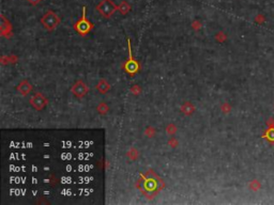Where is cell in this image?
I'll list each match as a JSON object with an SVG mask.
<instances>
[{
  "label": "cell",
  "mask_w": 274,
  "mask_h": 205,
  "mask_svg": "<svg viewBox=\"0 0 274 205\" xmlns=\"http://www.w3.org/2000/svg\"><path fill=\"white\" fill-rule=\"evenodd\" d=\"M136 187L147 199L151 200L165 187V183L153 170L142 173L136 182Z\"/></svg>",
  "instance_id": "cell-1"
},
{
  "label": "cell",
  "mask_w": 274,
  "mask_h": 205,
  "mask_svg": "<svg viewBox=\"0 0 274 205\" xmlns=\"http://www.w3.org/2000/svg\"><path fill=\"white\" fill-rule=\"evenodd\" d=\"M86 12H87V7H82V17L74 24V30L82 36H85L93 29V24H92L90 21H88V18L86 17Z\"/></svg>",
  "instance_id": "cell-2"
},
{
  "label": "cell",
  "mask_w": 274,
  "mask_h": 205,
  "mask_svg": "<svg viewBox=\"0 0 274 205\" xmlns=\"http://www.w3.org/2000/svg\"><path fill=\"white\" fill-rule=\"evenodd\" d=\"M127 48H129V59L125 61V63L123 64V69L127 72V74L131 76H134L135 74L138 73L140 69V65L137 62V60L134 59L132 52V45H131V40L127 37Z\"/></svg>",
  "instance_id": "cell-3"
},
{
  "label": "cell",
  "mask_w": 274,
  "mask_h": 205,
  "mask_svg": "<svg viewBox=\"0 0 274 205\" xmlns=\"http://www.w3.org/2000/svg\"><path fill=\"white\" fill-rule=\"evenodd\" d=\"M41 24L47 31H52L57 28L60 24V17L54 11L49 10L45 13L41 18Z\"/></svg>",
  "instance_id": "cell-4"
},
{
  "label": "cell",
  "mask_w": 274,
  "mask_h": 205,
  "mask_svg": "<svg viewBox=\"0 0 274 205\" xmlns=\"http://www.w3.org/2000/svg\"><path fill=\"white\" fill-rule=\"evenodd\" d=\"M97 11L105 18H110L115 12L118 11V7L112 0H101L97 6Z\"/></svg>",
  "instance_id": "cell-5"
},
{
  "label": "cell",
  "mask_w": 274,
  "mask_h": 205,
  "mask_svg": "<svg viewBox=\"0 0 274 205\" xmlns=\"http://www.w3.org/2000/svg\"><path fill=\"white\" fill-rule=\"evenodd\" d=\"M31 106L37 111L43 110L45 107L48 105V99L46 98V96L43 95L41 92H36L29 99Z\"/></svg>",
  "instance_id": "cell-6"
},
{
  "label": "cell",
  "mask_w": 274,
  "mask_h": 205,
  "mask_svg": "<svg viewBox=\"0 0 274 205\" xmlns=\"http://www.w3.org/2000/svg\"><path fill=\"white\" fill-rule=\"evenodd\" d=\"M71 92L77 97V98H82V97L86 96L88 94V92H89V87H88L82 79H79V80H77L72 86Z\"/></svg>",
  "instance_id": "cell-7"
},
{
  "label": "cell",
  "mask_w": 274,
  "mask_h": 205,
  "mask_svg": "<svg viewBox=\"0 0 274 205\" xmlns=\"http://www.w3.org/2000/svg\"><path fill=\"white\" fill-rule=\"evenodd\" d=\"M31 90H32V86H31V83L27 80V79L22 80L18 83V86L16 87V91L18 92V93H21L22 95H24V96L28 95L30 92H31Z\"/></svg>",
  "instance_id": "cell-8"
},
{
  "label": "cell",
  "mask_w": 274,
  "mask_h": 205,
  "mask_svg": "<svg viewBox=\"0 0 274 205\" xmlns=\"http://www.w3.org/2000/svg\"><path fill=\"white\" fill-rule=\"evenodd\" d=\"M97 90L100 92L101 94H106L107 92L110 90V84L107 82L106 79L101 78L99 80V82L97 83Z\"/></svg>",
  "instance_id": "cell-9"
},
{
  "label": "cell",
  "mask_w": 274,
  "mask_h": 205,
  "mask_svg": "<svg viewBox=\"0 0 274 205\" xmlns=\"http://www.w3.org/2000/svg\"><path fill=\"white\" fill-rule=\"evenodd\" d=\"M0 30H1V34L4 36H7V34H10L12 30L11 24H10L9 21H7V18L3 15H1V28H0Z\"/></svg>",
  "instance_id": "cell-10"
},
{
  "label": "cell",
  "mask_w": 274,
  "mask_h": 205,
  "mask_svg": "<svg viewBox=\"0 0 274 205\" xmlns=\"http://www.w3.org/2000/svg\"><path fill=\"white\" fill-rule=\"evenodd\" d=\"M131 9H132V7H131V4L127 1H125V0L124 1H122L121 3L118 6V11H119L120 14H122V15H127L131 11Z\"/></svg>",
  "instance_id": "cell-11"
},
{
  "label": "cell",
  "mask_w": 274,
  "mask_h": 205,
  "mask_svg": "<svg viewBox=\"0 0 274 205\" xmlns=\"http://www.w3.org/2000/svg\"><path fill=\"white\" fill-rule=\"evenodd\" d=\"M181 110H182L183 113L188 116V114H192L193 112H194L195 108H194V106L191 104V102H185V104L181 107Z\"/></svg>",
  "instance_id": "cell-12"
},
{
  "label": "cell",
  "mask_w": 274,
  "mask_h": 205,
  "mask_svg": "<svg viewBox=\"0 0 274 205\" xmlns=\"http://www.w3.org/2000/svg\"><path fill=\"white\" fill-rule=\"evenodd\" d=\"M97 112H99L100 114H106L107 112H108L109 108H108V106L105 104V102H101V104L97 106Z\"/></svg>",
  "instance_id": "cell-13"
},
{
  "label": "cell",
  "mask_w": 274,
  "mask_h": 205,
  "mask_svg": "<svg viewBox=\"0 0 274 205\" xmlns=\"http://www.w3.org/2000/svg\"><path fill=\"white\" fill-rule=\"evenodd\" d=\"M166 131H167L168 135H173V134H176V131H177V127H176L173 124H169L167 127H166Z\"/></svg>",
  "instance_id": "cell-14"
},
{
  "label": "cell",
  "mask_w": 274,
  "mask_h": 205,
  "mask_svg": "<svg viewBox=\"0 0 274 205\" xmlns=\"http://www.w3.org/2000/svg\"><path fill=\"white\" fill-rule=\"evenodd\" d=\"M193 28H194L195 30H198L200 29V27H202V25H200V21H195L194 22H193Z\"/></svg>",
  "instance_id": "cell-15"
},
{
  "label": "cell",
  "mask_w": 274,
  "mask_h": 205,
  "mask_svg": "<svg viewBox=\"0 0 274 205\" xmlns=\"http://www.w3.org/2000/svg\"><path fill=\"white\" fill-rule=\"evenodd\" d=\"M27 1H28L30 4H32V6H37L42 0H27Z\"/></svg>",
  "instance_id": "cell-16"
}]
</instances>
